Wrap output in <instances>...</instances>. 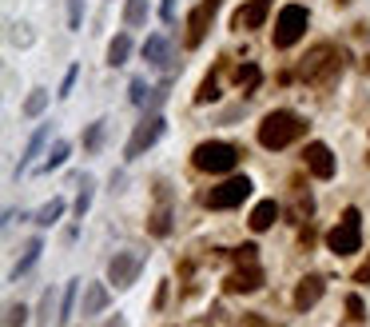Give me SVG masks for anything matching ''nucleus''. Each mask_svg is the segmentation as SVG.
I'll list each match as a JSON object with an SVG mask.
<instances>
[{"label":"nucleus","instance_id":"nucleus-19","mask_svg":"<svg viewBox=\"0 0 370 327\" xmlns=\"http://www.w3.org/2000/svg\"><path fill=\"white\" fill-rule=\"evenodd\" d=\"M310 212H315V200H310V195L295 184V195H290V224H303V220H310Z\"/></svg>","mask_w":370,"mask_h":327},{"label":"nucleus","instance_id":"nucleus-18","mask_svg":"<svg viewBox=\"0 0 370 327\" xmlns=\"http://www.w3.org/2000/svg\"><path fill=\"white\" fill-rule=\"evenodd\" d=\"M44 144H48V124H44L40 132H36V136H32V140H28V148H24V156H21V160H16V176H24V172H28V168H32V160L40 156V148H44Z\"/></svg>","mask_w":370,"mask_h":327},{"label":"nucleus","instance_id":"nucleus-35","mask_svg":"<svg viewBox=\"0 0 370 327\" xmlns=\"http://www.w3.org/2000/svg\"><path fill=\"white\" fill-rule=\"evenodd\" d=\"M151 88H148V84H143V80H131V104H140V108H148V100H151Z\"/></svg>","mask_w":370,"mask_h":327},{"label":"nucleus","instance_id":"nucleus-10","mask_svg":"<svg viewBox=\"0 0 370 327\" xmlns=\"http://www.w3.org/2000/svg\"><path fill=\"white\" fill-rule=\"evenodd\" d=\"M223 287H227L231 296H247V291H259V287H263V267H259V264H239L227 279H223Z\"/></svg>","mask_w":370,"mask_h":327},{"label":"nucleus","instance_id":"nucleus-38","mask_svg":"<svg viewBox=\"0 0 370 327\" xmlns=\"http://www.w3.org/2000/svg\"><path fill=\"white\" fill-rule=\"evenodd\" d=\"M354 284H370V256L362 259L359 267H354Z\"/></svg>","mask_w":370,"mask_h":327},{"label":"nucleus","instance_id":"nucleus-13","mask_svg":"<svg viewBox=\"0 0 370 327\" xmlns=\"http://www.w3.org/2000/svg\"><path fill=\"white\" fill-rule=\"evenodd\" d=\"M322 291H327V279H322V276L299 279V287H295V307H299V311H310V307L322 299Z\"/></svg>","mask_w":370,"mask_h":327},{"label":"nucleus","instance_id":"nucleus-26","mask_svg":"<svg viewBox=\"0 0 370 327\" xmlns=\"http://www.w3.org/2000/svg\"><path fill=\"white\" fill-rule=\"evenodd\" d=\"M104 132H108V120H96V124H88V132H84V152H100Z\"/></svg>","mask_w":370,"mask_h":327},{"label":"nucleus","instance_id":"nucleus-12","mask_svg":"<svg viewBox=\"0 0 370 327\" xmlns=\"http://www.w3.org/2000/svg\"><path fill=\"white\" fill-rule=\"evenodd\" d=\"M267 12H271V0H247L235 16H231V24L239 32H251V28H263V21H267Z\"/></svg>","mask_w":370,"mask_h":327},{"label":"nucleus","instance_id":"nucleus-3","mask_svg":"<svg viewBox=\"0 0 370 327\" xmlns=\"http://www.w3.org/2000/svg\"><path fill=\"white\" fill-rule=\"evenodd\" d=\"M243 160V148H235V144L227 140H203L195 152H191V164L200 168V172H211V176H227L235 172Z\"/></svg>","mask_w":370,"mask_h":327},{"label":"nucleus","instance_id":"nucleus-36","mask_svg":"<svg viewBox=\"0 0 370 327\" xmlns=\"http://www.w3.org/2000/svg\"><path fill=\"white\" fill-rule=\"evenodd\" d=\"M347 311H350V319H362L366 316V304H362L359 296H347Z\"/></svg>","mask_w":370,"mask_h":327},{"label":"nucleus","instance_id":"nucleus-28","mask_svg":"<svg viewBox=\"0 0 370 327\" xmlns=\"http://www.w3.org/2000/svg\"><path fill=\"white\" fill-rule=\"evenodd\" d=\"M44 108H48V92H44V88H36V92L24 100V116H40Z\"/></svg>","mask_w":370,"mask_h":327},{"label":"nucleus","instance_id":"nucleus-34","mask_svg":"<svg viewBox=\"0 0 370 327\" xmlns=\"http://www.w3.org/2000/svg\"><path fill=\"white\" fill-rule=\"evenodd\" d=\"M48 316H52V287L40 296V307H36V327H48Z\"/></svg>","mask_w":370,"mask_h":327},{"label":"nucleus","instance_id":"nucleus-30","mask_svg":"<svg viewBox=\"0 0 370 327\" xmlns=\"http://www.w3.org/2000/svg\"><path fill=\"white\" fill-rule=\"evenodd\" d=\"M24 319H28V307H24V304H9V307H4V327H24Z\"/></svg>","mask_w":370,"mask_h":327},{"label":"nucleus","instance_id":"nucleus-20","mask_svg":"<svg viewBox=\"0 0 370 327\" xmlns=\"http://www.w3.org/2000/svg\"><path fill=\"white\" fill-rule=\"evenodd\" d=\"M128 56H131V36H128V32H120V36L108 44V64H111V68H120V64H128Z\"/></svg>","mask_w":370,"mask_h":327},{"label":"nucleus","instance_id":"nucleus-37","mask_svg":"<svg viewBox=\"0 0 370 327\" xmlns=\"http://www.w3.org/2000/svg\"><path fill=\"white\" fill-rule=\"evenodd\" d=\"M255 252H259L255 244H243L239 252H235V264H255Z\"/></svg>","mask_w":370,"mask_h":327},{"label":"nucleus","instance_id":"nucleus-2","mask_svg":"<svg viewBox=\"0 0 370 327\" xmlns=\"http://www.w3.org/2000/svg\"><path fill=\"white\" fill-rule=\"evenodd\" d=\"M303 132H307L303 116L287 112V108H275V112H267V116H263V124H259V144H263V148H271V152H279V148H287V144L299 140Z\"/></svg>","mask_w":370,"mask_h":327},{"label":"nucleus","instance_id":"nucleus-31","mask_svg":"<svg viewBox=\"0 0 370 327\" xmlns=\"http://www.w3.org/2000/svg\"><path fill=\"white\" fill-rule=\"evenodd\" d=\"M219 100V84H215V76H207V80L200 84V92H195V104H211Z\"/></svg>","mask_w":370,"mask_h":327},{"label":"nucleus","instance_id":"nucleus-39","mask_svg":"<svg viewBox=\"0 0 370 327\" xmlns=\"http://www.w3.org/2000/svg\"><path fill=\"white\" fill-rule=\"evenodd\" d=\"M76 76H80V68H68V76H64V84H60V96H72V84H76Z\"/></svg>","mask_w":370,"mask_h":327},{"label":"nucleus","instance_id":"nucleus-33","mask_svg":"<svg viewBox=\"0 0 370 327\" xmlns=\"http://www.w3.org/2000/svg\"><path fill=\"white\" fill-rule=\"evenodd\" d=\"M80 24H84V0H68V28L80 32Z\"/></svg>","mask_w":370,"mask_h":327},{"label":"nucleus","instance_id":"nucleus-21","mask_svg":"<svg viewBox=\"0 0 370 327\" xmlns=\"http://www.w3.org/2000/svg\"><path fill=\"white\" fill-rule=\"evenodd\" d=\"M40 252H44V244H40V240H28V247H24L21 264L12 267V279H21L24 272H32V267H36V259H40Z\"/></svg>","mask_w":370,"mask_h":327},{"label":"nucleus","instance_id":"nucleus-15","mask_svg":"<svg viewBox=\"0 0 370 327\" xmlns=\"http://www.w3.org/2000/svg\"><path fill=\"white\" fill-rule=\"evenodd\" d=\"M108 287L104 284H84V304H80V316H100L108 307Z\"/></svg>","mask_w":370,"mask_h":327},{"label":"nucleus","instance_id":"nucleus-43","mask_svg":"<svg viewBox=\"0 0 370 327\" xmlns=\"http://www.w3.org/2000/svg\"><path fill=\"white\" fill-rule=\"evenodd\" d=\"M339 4H342V9H347V4H350V0H339Z\"/></svg>","mask_w":370,"mask_h":327},{"label":"nucleus","instance_id":"nucleus-27","mask_svg":"<svg viewBox=\"0 0 370 327\" xmlns=\"http://www.w3.org/2000/svg\"><path fill=\"white\" fill-rule=\"evenodd\" d=\"M92 188H96V180H92V176H80V195H76V215H80V220L92 208Z\"/></svg>","mask_w":370,"mask_h":327},{"label":"nucleus","instance_id":"nucleus-4","mask_svg":"<svg viewBox=\"0 0 370 327\" xmlns=\"http://www.w3.org/2000/svg\"><path fill=\"white\" fill-rule=\"evenodd\" d=\"M327 247L334 252V256H354L362 247V215L359 208H347L342 212V220L327 232Z\"/></svg>","mask_w":370,"mask_h":327},{"label":"nucleus","instance_id":"nucleus-7","mask_svg":"<svg viewBox=\"0 0 370 327\" xmlns=\"http://www.w3.org/2000/svg\"><path fill=\"white\" fill-rule=\"evenodd\" d=\"M163 128H168V124H163V116H160V112L143 116V120L136 124V132H131V140H128V160H140V156L148 152L151 144H156V140L163 136Z\"/></svg>","mask_w":370,"mask_h":327},{"label":"nucleus","instance_id":"nucleus-1","mask_svg":"<svg viewBox=\"0 0 370 327\" xmlns=\"http://www.w3.org/2000/svg\"><path fill=\"white\" fill-rule=\"evenodd\" d=\"M299 76L310 84V88H330V84H339V76H342V52L334 48V44H315V48L303 56Z\"/></svg>","mask_w":370,"mask_h":327},{"label":"nucleus","instance_id":"nucleus-6","mask_svg":"<svg viewBox=\"0 0 370 327\" xmlns=\"http://www.w3.org/2000/svg\"><path fill=\"white\" fill-rule=\"evenodd\" d=\"M251 188L255 184H251L247 176H231V180H223L219 188H211V192L203 195V204H207L211 212H227V208H239L243 200H247Z\"/></svg>","mask_w":370,"mask_h":327},{"label":"nucleus","instance_id":"nucleus-14","mask_svg":"<svg viewBox=\"0 0 370 327\" xmlns=\"http://www.w3.org/2000/svg\"><path fill=\"white\" fill-rule=\"evenodd\" d=\"M143 60H148L151 68H168L171 64V41L163 36V32H156V36L143 41Z\"/></svg>","mask_w":370,"mask_h":327},{"label":"nucleus","instance_id":"nucleus-22","mask_svg":"<svg viewBox=\"0 0 370 327\" xmlns=\"http://www.w3.org/2000/svg\"><path fill=\"white\" fill-rule=\"evenodd\" d=\"M68 140H56L48 148V156H44V164H40V172H56V168H64V160H68Z\"/></svg>","mask_w":370,"mask_h":327},{"label":"nucleus","instance_id":"nucleus-5","mask_svg":"<svg viewBox=\"0 0 370 327\" xmlns=\"http://www.w3.org/2000/svg\"><path fill=\"white\" fill-rule=\"evenodd\" d=\"M310 24V12L303 4H287L279 12V21H275V48H290V44L303 41V32Z\"/></svg>","mask_w":370,"mask_h":327},{"label":"nucleus","instance_id":"nucleus-32","mask_svg":"<svg viewBox=\"0 0 370 327\" xmlns=\"http://www.w3.org/2000/svg\"><path fill=\"white\" fill-rule=\"evenodd\" d=\"M9 41L16 44V48H28V44H32V32H28V24H9Z\"/></svg>","mask_w":370,"mask_h":327},{"label":"nucleus","instance_id":"nucleus-11","mask_svg":"<svg viewBox=\"0 0 370 327\" xmlns=\"http://www.w3.org/2000/svg\"><path fill=\"white\" fill-rule=\"evenodd\" d=\"M303 164H307V172L319 176V180H330V176H334V156H330V148L322 140H310L307 148H303Z\"/></svg>","mask_w":370,"mask_h":327},{"label":"nucleus","instance_id":"nucleus-16","mask_svg":"<svg viewBox=\"0 0 370 327\" xmlns=\"http://www.w3.org/2000/svg\"><path fill=\"white\" fill-rule=\"evenodd\" d=\"M148 232L151 235H168L171 232V208H168V188L160 184V208L148 215Z\"/></svg>","mask_w":370,"mask_h":327},{"label":"nucleus","instance_id":"nucleus-41","mask_svg":"<svg viewBox=\"0 0 370 327\" xmlns=\"http://www.w3.org/2000/svg\"><path fill=\"white\" fill-rule=\"evenodd\" d=\"M243 323H247V327H279V323H263L259 316H243Z\"/></svg>","mask_w":370,"mask_h":327},{"label":"nucleus","instance_id":"nucleus-23","mask_svg":"<svg viewBox=\"0 0 370 327\" xmlns=\"http://www.w3.org/2000/svg\"><path fill=\"white\" fill-rule=\"evenodd\" d=\"M143 21H148V0H128L124 4V24L128 28H143Z\"/></svg>","mask_w":370,"mask_h":327},{"label":"nucleus","instance_id":"nucleus-9","mask_svg":"<svg viewBox=\"0 0 370 327\" xmlns=\"http://www.w3.org/2000/svg\"><path fill=\"white\" fill-rule=\"evenodd\" d=\"M143 272V256H131V252H116L108 259V284L116 287H131Z\"/></svg>","mask_w":370,"mask_h":327},{"label":"nucleus","instance_id":"nucleus-40","mask_svg":"<svg viewBox=\"0 0 370 327\" xmlns=\"http://www.w3.org/2000/svg\"><path fill=\"white\" fill-rule=\"evenodd\" d=\"M160 16H163V21H171V16H175V0H163V9H160Z\"/></svg>","mask_w":370,"mask_h":327},{"label":"nucleus","instance_id":"nucleus-24","mask_svg":"<svg viewBox=\"0 0 370 327\" xmlns=\"http://www.w3.org/2000/svg\"><path fill=\"white\" fill-rule=\"evenodd\" d=\"M235 84H239L247 96H255V88H259V68H255V64H239V68H235Z\"/></svg>","mask_w":370,"mask_h":327},{"label":"nucleus","instance_id":"nucleus-17","mask_svg":"<svg viewBox=\"0 0 370 327\" xmlns=\"http://www.w3.org/2000/svg\"><path fill=\"white\" fill-rule=\"evenodd\" d=\"M275 220H279V204H275V200H263V204H255L247 224H251V232H267Z\"/></svg>","mask_w":370,"mask_h":327},{"label":"nucleus","instance_id":"nucleus-25","mask_svg":"<svg viewBox=\"0 0 370 327\" xmlns=\"http://www.w3.org/2000/svg\"><path fill=\"white\" fill-rule=\"evenodd\" d=\"M60 215H64V200L56 195V200H48V204L36 212V224H40V227H52L56 220H60Z\"/></svg>","mask_w":370,"mask_h":327},{"label":"nucleus","instance_id":"nucleus-42","mask_svg":"<svg viewBox=\"0 0 370 327\" xmlns=\"http://www.w3.org/2000/svg\"><path fill=\"white\" fill-rule=\"evenodd\" d=\"M104 327H128V323H124V319L116 316V319H108V323H104Z\"/></svg>","mask_w":370,"mask_h":327},{"label":"nucleus","instance_id":"nucleus-29","mask_svg":"<svg viewBox=\"0 0 370 327\" xmlns=\"http://www.w3.org/2000/svg\"><path fill=\"white\" fill-rule=\"evenodd\" d=\"M76 291H80V279H72L68 291H64V304H60V323L72 319V307H76Z\"/></svg>","mask_w":370,"mask_h":327},{"label":"nucleus","instance_id":"nucleus-8","mask_svg":"<svg viewBox=\"0 0 370 327\" xmlns=\"http://www.w3.org/2000/svg\"><path fill=\"white\" fill-rule=\"evenodd\" d=\"M219 4L223 0H203V4H195L191 9V16H187V48H200L203 44V36H207V28H211V21H215V12H219Z\"/></svg>","mask_w":370,"mask_h":327}]
</instances>
